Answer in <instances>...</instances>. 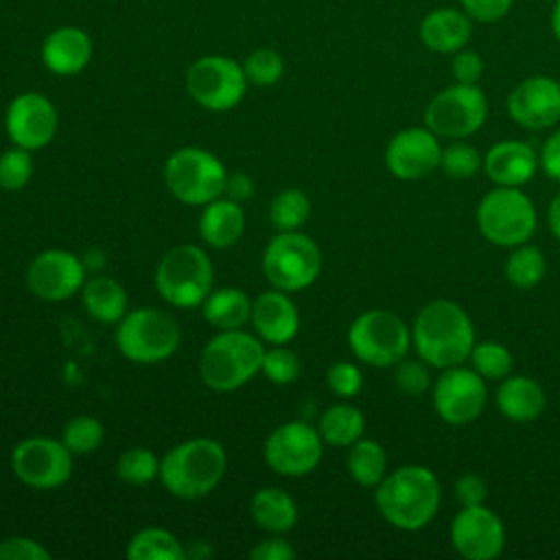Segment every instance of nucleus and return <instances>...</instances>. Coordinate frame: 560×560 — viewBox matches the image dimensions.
<instances>
[{
    "instance_id": "c9c22d12",
    "label": "nucleus",
    "mask_w": 560,
    "mask_h": 560,
    "mask_svg": "<svg viewBox=\"0 0 560 560\" xmlns=\"http://www.w3.org/2000/svg\"><path fill=\"white\" fill-rule=\"evenodd\" d=\"M103 438L105 429L101 420L85 413L70 418L61 431V442L72 455H88L96 451L103 444Z\"/></svg>"
},
{
    "instance_id": "5fc2aeb1",
    "label": "nucleus",
    "mask_w": 560,
    "mask_h": 560,
    "mask_svg": "<svg viewBox=\"0 0 560 560\" xmlns=\"http://www.w3.org/2000/svg\"><path fill=\"white\" fill-rule=\"evenodd\" d=\"M549 2H556V0H549Z\"/></svg>"
},
{
    "instance_id": "4468645a",
    "label": "nucleus",
    "mask_w": 560,
    "mask_h": 560,
    "mask_svg": "<svg viewBox=\"0 0 560 560\" xmlns=\"http://www.w3.org/2000/svg\"><path fill=\"white\" fill-rule=\"evenodd\" d=\"M324 455L319 431L306 422L293 420L276 427L262 446L265 464L282 477H304L313 472Z\"/></svg>"
},
{
    "instance_id": "72a5a7b5",
    "label": "nucleus",
    "mask_w": 560,
    "mask_h": 560,
    "mask_svg": "<svg viewBox=\"0 0 560 560\" xmlns=\"http://www.w3.org/2000/svg\"><path fill=\"white\" fill-rule=\"evenodd\" d=\"M311 217V199L300 188L280 190L269 203V219L278 232L300 230Z\"/></svg>"
},
{
    "instance_id": "37998d69",
    "label": "nucleus",
    "mask_w": 560,
    "mask_h": 560,
    "mask_svg": "<svg viewBox=\"0 0 560 560\" xmlns=\"http://www.w3.org/2000/svg\"><path fill=\"white\" fill-rule=\"evenodd\" d=\"M326 383L337 398H354L363 387V372L350 361H335L326 372Z\"/></svg>"
},
{
    "instance_id": "cd10ccee",
    "label": "nucleus",
    "mask_w": 560,
    "mask_h": 560,
    "mask_svg": "<svg viewBox=\"0 0 560 560\" xmlns=\"http://www.w3.org/2000/svg\"><path fill=\"white\" fill-rule=\"evenodd\" d=\"M203 319L217 330H236L249 322L252 300L243 289L221 287L208 293L201 304Z\"/></svg>"
},
{
    "instance_id": "9d476101",
    "label": "nucleus",
    "mask_w": 560,
    "mask_h": 560,
    "mask_svg": "<svg viewBox=\"0 0 560 560\" xmlns=\"http://www.w3.org/2000/svg\"><path fill=\"white\" fill-rule=\"evenodd\" d=\"M228 171L223 162L199 147H184L168 155L164 184L175 199L188 206H206L223 197Z\"/></svg>"
},
{
    "instance_id": "aec40b11",
    "label": "nucleus",
    "mask_w": 560,
    "mask_h": 560,
    "mask_svg": "<svg viewBox=\"0 0 560 560\" xmlns=\"http://www.w3.org/2000/svg\"><path fill=\"white\" fill-rule=\"evenodd\" d=\"M510 118L532 131L560 122V81L547 74H532L518 81L505 101Z\"/></svg>"
},
{
    "instance_id": "7c9ffc66",
    "label": "nucleus",
    "mask_w": 560,
    "mask_h": 560,
    "mask_svg": "<svg viewBox=\"0 0 560 560\" xmlns=\"http://www.w3.org/2000/svg\"><path fill=\"white\" fill-rule=\"evenodd\" d=\"M348 472L363 488H376L387 475V453L385 448L370 438H359L348 446Z\"/></svg>"
},
{
    "instance_id": "3c124183",
    "label": "nucleus",
    "mask_w": 560,
    "mask_h": 560,
    "mask_svg": "<svg viewBox=\"0 0 560 560\" xmlns=\"http://www.w3.org/2000/svg\"><path fill=\"white\" fill-rule=\"evenodd\" d=\"M223 195L234 199V201H245L254 195V182L247 173H234V175H228L225 179V188H223Z\"/></svg>"
},
{
    "instance_id": "e433bc0d",
    "label": "nucleus",
    "mask_w": 560,
    "mask_h": 560,
    "mask_svg": "<svg viewBox=\"0 0 560 560\" xmlns=\"http://www.w3.org/2000/svg\"><path fill=\"white\" fill-rule=\"evenodd\" d=\"M116 472L125 483L144 486L160 477V459L155 457L153 451L144 446H133L118 455Z\"/></svg>"
},
{
    "instance_id": "f03ea898",
    "label": "nucleus",
    "mask_w": 560,
    "mask_h": 560,
    "mask_svg": "<svg viewBox=\"0 0 560 560\" xmlns=\"http://www.w3.org/2000/svg\"><path fill=\"white\" fill-rule=\"evenodd\" d=\"M442 488L435 472L420 464L400 466L374 488V503L381 516L400 532H418L438 514Z\"/></svg>"
},
{
    "instance_id": "de8ad7c7",
    "label": "nucleus",
    "mask_w": 560,
    "mask_h": 560,
    "mask_svg": "<svg viewBox=\"0 0 560 560\" xmlns=\"http://www.w3.org/2000/svg\"><path fill=\"white\" fill-rule=\"evenodd\" d=\"M514 0H459L462 9L470 15L472 22L492 24L508 15Z\"/></svg>"
},
{
    "instance_id": "f3484780",
    "label": "nucleus",
    "mask_w": 560,
    "mask_h": 560,
    "mask_svg": "<svg viewBox=\"0 0 560 560\" xmlns=\"http://www.w3.org/2000/svg\"><path fill=\"white\" fill-rule=\"evenodd\" d=\"M442 144L438 136L424 127H407L392 136L385 147L387 171L402 182H418L440 168Z\"/></svg>"
},
{
    "instance_id": "79ce46f5",
    "label": "nucleus",
    "mask_w": 560,
    "mask_h": 560,
    "mask_svg": "<svg viewBox=\"0 0 560 560\" xmlns=\"http://www.w3.org/2000/svg\"><path fill=\"white\" fill-rule=\"evenodd\" d=\"M394 383L398 387V392L407 394V396H420L424 392L431 389L433 381H431V372L429 365L418 359H402L394 365Z\"/></svg>"
},
{
    "instance_id": "4be33fe9",
    "label": "nucleus",
    "mask_w": 560,
    "mask_h": 560,
    "mask_svg": "<svg viewBox=\"0 0 560 560\" xmlns=\"http://www.w3.org/2000/svg\"><path fill=\"white\" fill-rule=\"evenodd\" d=\"M540 168L538 153L523 140H499L483 155V173L494 186L521 188Z\"/></svg>"
},
{
    "instance_id": "6e6d98bb",
    "label": "nucleus",
    "mask_w": 560,
    "mask_h": 560,
    "mask_svg": "<svg viewBox=\"0 0 560 560\" xmlns=\"http://www.w3.org/2000/svg\"><path fill=\"white\" fill-rule=\"evenodd\" d=\"M558 81H560V79H558Z\"/></svg>"
},
{
    "instance_id": "dca6fc26",
    "label": "nucleus",
    "mask_w": 560,
    "mask_h": 560,
    "mask_svg": "<svg viewBox=\"0 0 560 560\" xmlns=\"http://www.w3.org/2000/svg\"><path fill=\"white\" fill-rule=\"evenodd\" d=\"M448 538L466 560H494L505 549V525L486 503L466 505L453 516Z\"/></svg>"
},
{
    "instance_id": "2f4dec72",
    "label": "nucleus",
    "mask_w": 560,
    "mask_h": 560,
    "mask_svg": "<svg viewBox=\"0 0 560 560\" xmlns=\"http://www.w3.org/2000/svg\"><path fill=\"white\" fill-rule=\"evenodd\" d=\"M125 556L129 560H184L186 547L162 527H144L131 536Z\"/></svg>"
},
{
    "instance_id": "6ab92c4d",
    "label": "nucleus",
    "mask_w": 560,
    "mask_h": 560,
    "mask_svg": "<svg viewBox=\"0 0 560 560\" xmlns=\"http://www.w3.org/2000/svg\"><path fill=\"white\" fill-rule=\"evenodd\" d=\"M59 127V114L52 101L39 92L15 96L4 114V129L15 147L37 151L50 144Z\"/></svg>"
},
{
    "instance_id": "0eeeda50",
    "label": "nucleus",
    "mask_w": 560,
    "mask_h": 560,
    "mask_svg": "<svg viewBox=\"0 0 560 560\" xmlns=\"http://www.w3.org/2000/svg\"><path fill=\"white\" fill-rule=\"evenodd\" d=\"M179 341V324L155 306L127 311L116 328V346L133 363H160L175 354Z\"/></svg>"
},
{
    "instance_id": "f8f14e48",
    "label": "nucleus",
    "mask_w": 560,
    "mask_h": 560,
    "mask_svg": "<svg viewBox=\"0 0 560 560\" xmlns=\"http://www.w3.org/2000/svg\"><path fill=\"white\" fill-rule=\"evenodd\" d=\"M247 85L243 66L225 55L199 57L186 72V90L190 98L208 112H228L236 107L243 101Z\"/></svg>"
},
{
    "instance_id": "a211bd4d",
    "label": "nucleus",
    "mask_w": 560,
    "mask_h": 560,
    "mask_svg": "<svg viewBox=\"0 0 560 560\" xmlns=\"http://www.w3.org/2000/svg\"><path fill=\"white\" fill-rule=\"evenodd\" d=\"M85 265L66 249L39 252L28 269L26 284L44 302H63L74 298L85 284Z\"/></svg>"
},
{
    "instance_id": "20e7f679",
    "label": "nucleus",
    "mask_w": 560,
    "mask_h": 560,
    "mask_svg": "<svg viewBox=\"0 0 560 560\" xmlns=\"http://www.w3.org/2000/svg\"><path fill=\"white\" fill-rule=\"evenodd\" d=\"M265 346L258 337L236 330H219L201 350L199 376L212 392H234L260 372Z\"/></svg>"
},
{
    "instance_id": "864d4df0",
    "label": "nucleus",
    "mask_w": 560,
    "mask_h": 560,
    "mask_svg": "<svg viewBox=\"0 0 560 560\" xmlns=\"http://www.w3.org/2000/svg\"><path fill=\"white\" fill-rule=\"evenodd\" d=\"M551 18H549V24H551V33L556 37V42L560 44V0L551 2Z\"/></svg>"
},
{
    "instance_id": "9b49d317",
    "label": "nucleus",
    "mask_w": 560,
    "mask_h": 560,
    "mask_svg": "<svg viewBox=\"0 0 560 560\" xmlns=\"http://www.w3.org/2000/svg\"><path fill=\"white\" fill-rule=\"evenodd\" d=\"M486 118L488 98L477 83L446 85L424 107V125L438 138L464 140L477 133Z\"/></svg>"
},
{
    "instance_id": "7ed1b4c3",
    "label": "nucleus",
    "mask_w": 560,
    "mask_h": 560,
    "mask_svg": "<svg viewBox=\"0 0 560 560\" xmlns=\"http://www.w3.org/2000/svg\"><path fill=\"white\" fill-rule=\"evenodd\" d=\"M225 448L212 438H190L173 446L160 459V481L177 499H201L223 479Z\"/></svg>"
},
{
    "instance_id": "c85d7f7f",
    "label": "nucleus",
    "mask_w": 560,
    "mask_h": 560,
    "mask_svg": "<svg viewBox=\"0 0 560 560\" xmlns=\"http://www.w3.org/2000/svg\"><path fill=\"white\" fill-rule=\"evenodd\" d=\"M254 523L269 534H284L298 521V505L282 488H260L249 503Z\"/></svg>"
},
{
    "instance_id": "49530a36",
    "label": "nucleus",
    "mask_w": 560,
    "mask_h": 560,
    "mask_svg": "<svg viewBox=\"0 0 560 560\" xmlns=\"http://www.w3.org/2000/svg\"><path fill=\"white\" fill-rule=\"evenodd\" d=\"M453 494L462 508L481 505L488 499V483L477 472H464L453 486Z\"/></svg>"
},
{
    "instance_id": "473e14b6",
    "label": "nucleus",
    "mask_w": 560,
    "mask_h": 560,
    "mask_svg": "<svg viewBox=\"0 0 560 560\" xmlns=\"http://www.w3.org/2000/svg\"><path fill=\"white\" fill-rule=\"evenodd\" d=\"M505 278L516 289H534L540 284L547 271L545 254L529 243L512 247L508 260H505Z\"/></svg>"
},
{
    "instance_id": "393cba45",
    "label": "nucleus",
    "mask_w": 560,
    "mask_h": 560,
    "mask_svg": "<svg viewBox=\"0 0 560 560\" xmlns=\"http://www.w3.org/2000/svg\"><path fill=\"white\" fill-rule=\"evenodd\" d=\"M494 405L512 422H534L547 407V394L532 376H505L497 387Z\"/></svg>"
},
{
    "instance_id": "f704fd0d",
    "label": "nucleus",
    "mask_w": 560,
    "mask_h": 560,
    "mask_svg": "<svg viewBox=\"0 0 560 560\" xmlns=\"http://www.w3.org/2000/svg\"><path fill=\"white\" fill-rule=\"evenodd\" d=\"M468 363L483 381H503L510 376L514 359L510 348L501 341H475Z\"/></svg>"
},
{
    "instance_id": "8fccbe9b",
    "label": "nucleus",
    "mask_w": 560,
    "mask_h": 560,
    "mask_svg": "<svg viewBox=\"0 0 560 560\" xmlns=\"http://www.w3.org/2000/svg\"><path fill=\"white\" fill-rule=\"evenodd\" d=\"M538 160H540V168L542 173L558 182L560 184V129H556L542 144L540 153H538Z\"/></svg>"
},
{
    "instance_id": "412c9836",
    "label": "nucleus",
    "mask_w": 560,
    "mask_h": 560,
    "mask_svg": "<svg viewBox=\"0 0 560 560\" xmlns=\"http://www.w3.org/2000/svg\"><path fill=\"white\" fill-rule=\"evenodd\" d=\"M249 324L260 341L271 346L289 343L300 330V311L287 291L269 289L252 300Z\"/></svg>"
},
{
    "instance_id": "5701e85b",
    "label": "nucleus",
    "mask_w": 560,
    "mask_h": 560,
    "mask_svg": "<svg viewBox=\"0 0 560 560\" xmlns=\"http://www.w3.org/2000/svg\"><path fill=\"white\" fill-rule=\"evenodd\" d=\"M418 35L431 52L453 55L468 46L472 37V20L464 9L438 7L420 20Z\"/></svg>"
},
{
    "instance_id": "1a4fd4ad",
    "label": "nucleus",
    "mask_w": 560,
    "mask_h": 560,
    "mask_svg": "<svg viewBox=\"0 0 560 560\" xmlns=\"http://www.w3.org/2000/svg\"><path fill=\"white\" fill-rule=\"evenodd\" d=\"M262 273L273 289L302 291L322 273V249L300 230L278 232L262 252Z\"/></svg>"
},
{
    "instance_id": "ddd939ff",
    "label": "nucleus",
    "mask_w": 560,
    "mask_h": 560,
    "mask_svg": "<svg viewBox=\"0 0 560 560\" xmlns=\"http://www.w3.org/2000/svg\"><path fill=\"white\" fill-rule=\"evenodd\" d=\"M72 453L61 440L33 435L13 446L11 468L15 477L35 490H52L63 486L74 468Z\"/></svg>"
},
{
    "instance_id": "a878e982",
    "label": "nucleus",
    "mask_w": 560,
    "mask_h": 560,
    "mask_svg": "<svg viewBox=\"0 0 560 560\" xmlns=\"http://www.w3.org/2000/svg\"><path fill=\"white\" fill-rule=\"evenodd\" d=\"M245 230V214L241 203L230 197H219L203 206L199 217V236L206 245L217 249L232 247Z\"/></svg>"
},
{
    "instance_id": "c756f323",
    "label": "nucleus",
    "mask_w": 560,
    "mask_h": 560,
    "mask_svg": "<svg viewBox=\"0 0 560 560\" xmlns=\"http://www.w3.org/2000/svg\"><path fill=\"white\" fill-rule=\"evenodd\" d=\"M317 431L324 444L350 446L365 433V416L359 407L350 402L330 405L317 422Z\"/></svg>"
},
{
    "instance_id": "a19ab883",
    "label": "nucleus",
    "mask_w": 560,
    "mask_h": 560,
    "mask_svg": "<svg viewBox=\"0 0 560 560\" xmlns=\"http://www.w3.org/2000/svg\"><path fill=\"white\" fill-rule=\"evenodd\" d=\"M300 370H302L300 357L293 350H289L284 343L282 346H271L262 354L260 372L267 381H271L276 385L293 383L300 376Z\"/></svg>"
},
{
    "instance_id": "a18cd8bd",
    "label": "nucleus",
    "mask_w": 560,
    "mask_h": 560,
    "mask_svg": "<svg viewBox=\"0 0 560 560\" xmlns=\"http://www.w3.org/2000/svg\"><path fill=\"white\" fill-rule=\"evenodd\" d=\"M451 74L455 83H479L483 77V59L472 48H462L451 55Z\"/></svg>"
},
{
    "instance_id": "6e6552de",
    "label": "nucleus",
    "mask_w": 560,
    "mask_h": 560,
    "mask_svg": "<svg viewBox=\"0 0 560 560\" xmlns=\"http://www.w3.org/2000/svg\"><path fill=\"white\" fill-rule=\"evenodd\" d=\"M348 346L365 365L394 368L411 348V328L392 311L370 308L350 324Z\"/></svg>"
},
{
    "instance_id": "603ef678",
    "label": "nucleus",
    "mask_w": 560,
    "mask_h": 560,
    "mask_svg": "<svg viewBox=\"0 0 560 560\" xmlns=\"http://www.w3.org/2000/svg\"><path fill=\"white\" fill-rule=\"evenodd\" d=\"M547 225L551 230V234L560 241V190L551 197L549 208H547Z\"/></svg>"
},
{
    "instance_id": "ea45409f",
    "label": "nucleus",
    "mask_w": 560,
    "mask_h": 560,
    "mask_svg": "<svg viewBox=\"0 0 560 560\" xmlns=\"http://www.w3.org/2000/svg\"><path fill=\"white\" fill-rule=\"evenodd\" d=\"M33 177V158L28 149L11 147L0 153V188L7 192L22 190Z\"/></svg>"
},
{
    "instance_id": "09e8293b",
    "label": "nucleus",
    "mask_w": 560,
    "mask_h": 560,
    "mask_svg": "<svg viewBox=\"0 0 560 560\" xmlns=\"http://www.w3.org/2000/svg\"><path fill=\"white\" fill-rule=\"evenodd\" d=\"M295 556L298 551L293 549V545L280 534H271V538H265L249 549L252 560H293Z\"/></svg>"
},
{
    "instance_id": "58836bf2",
    "label": "nucleus",
    "mask_w": 560,
    "mask_h": 560,
    "mask_svg": "<svg viewBox=\"0 0 560 560\" xmlns=\"http://www.w3.org/2000/svg\"><path fill=\"white\" fill-rule=\"evenodd\" d=\"M247 83L258 85V88H269L278 83L284 74V59L278 50L273 48H256L245 57L241 63Z\"/></svg>"
},
{
    "instance_id": "2eb2a0df",
    "label": "nucleus",
    "mask_w": 560,
    "mask_h": 560,
    "mask_svg": "<svg viewBox=\"0 0 560 560\" xmlns=\"http://www.w3.org/2000/svg\"><path fill=\"white\" fill-rule=\"evenodd\" d=\"M433 409L451 427L475 422L488 402L486 381L468 365H453L440 372L431 385Z\"/></svg>"
},
{
    "instance_id": "39448f33",
    "label": "nucleus",
    "mask_w": 560,
    "mask_h": 560,
    "mask_svg": "<svg viewBox=\"0 0 560 560\" xmlns=\"http://www.w3.org/2000/svg\"><path fill=\"white\" fill-rule=\"evenodd\" d=\"M212 260L197 245H175L155 269V289L175 308L201 306L212 291Z\"/></svg>"
},
{
    "instance_id": "bb28decb",
    "label": "nucleus",
    "mask_w": 560,
    "mask_h": 560,
    "mask_svg": "<svg viewBox=\"0 0 560 560\" xmlns=\"http://www.w3.org/2000/svg\"><path fill=\"white\" fill-rule=\"evenodd\" d=\"M81 300L88 315L101 324H118L127 313V291L118 280L107 276L88 278Z\"/></svg>"
},
{
    "instance_id": "4c0bfd02",
    "label": "nucleus",
    "mask_w": 560,
    "mask_h": 560,
    "mask_svg": "<svg viewBox=\"0 0 560 560\" xmlns=\"http://www.w3.org/2000/svg\"><path fill=\"white\" fill-rule=\"evenodd\" d=\"M440 168L451 179H470L483 168V155L464 140H453L442 147Z\"/></svg>"
},
{
    "instance_id": "c03bdc74",
    "label": "nucleus",
    "mask_w": 560,
    "mask_h": 560,
    "mask_svg": "<svg viewBox=\"0 0 560 560\" xmlns=\"http://www.w3.org/2000/svg\"><path fill=\"white\" fill-rule=\"evenodd\" d=\"M0 560H50V551L26 536H11L0 542Z\"/></svg>"
},
{
    "instance_id": "f257e3e1",
    "label": "nucleus",
    "mask_w": 560,
    "mask_h": 560,
    "mask_svg": "<svg viewBox=\"0 0 560 560\" xmlns=\"http://www.w3.org/2000/svg\"><path fill=\"white\" fill-rule=\"evenodd\" d=\"M411 346L429 368L462 365L475 346L472 319L453 300H431L413 317Z\"/></svg>"
},
{
    "instance_id": "b1692460",
    "label": "nucleus",
    "mask_w": 560,
    "mask_h": 560,
    "mask_svg": "<svg viewBox=\"0 0 560 560\" xmlns=\"http://www.w3.org/2000/svg\"><path fill=\"white\" fill-rule=\"evenodd\" d=\"M92 39L79 26H59L42 44V61L57 77L79 74L92 59Z\"/></svg>"
},
{
    "instance_id": "423d86ee",
    "label": "nucleus",
    "mask_w": 560,
    "mask_h": 560,
    "mask_svg": "<svg viewBox=\"0 0 560 560\" xmlns=\"http://www.w3.org/2000/svg\"><path fill=\"white\" fill-rule=\"evenodd\" d=\"M538 214L534 201L512 186H497L477 206V228L497 247H516L536 232Z\"/></svg>"
}]
</instances>
